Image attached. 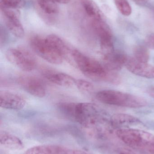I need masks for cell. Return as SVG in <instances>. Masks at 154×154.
Here are the masks:
<instances>
[{"label":"cell","instance_id":"6da1fadb","mask_svg":"<svg viewBox=\"0 0 154 154\" xmlns=\"http://www.w3.org/2000/svg\"><path fill=\"white\" fill-rule=\"evenodd\" d=\"M30 42L32 49L37 55L54 65L61 64L72 52V49L68 44L55 34H50L45 38L34 36Z\"/></svg>","mask_w":154,"mask_h":154},{"label":"cell","instance_id":"7a4b0ae2","mask_svg":"<svg viewBox=\"0 0 154 154\" xmlns=\"http://www.w3.org/2000/svg\"><path fill=\"white\" fill-rule=\"evenodd\" d=\"M71 57L81 73L88 78L97 81H106L113 84H118L120 77L115 72L106 68L98 60L73 49Z\"/></svg>","mask_w":154,"mask_h":154},{"label":"cell","instance_id":"3957f363","mask_svg":"<svg viewBox=\"0 0 154 154\" xmlns=\"http://www.w3.org/2000/svg\"><path fill=\"white\" fill-rule=\"evenodd\" d=\"M96 98L104 104L130 108H140L147 105V101L142 97L114 90L98 91Z\"/></svg>","mask_w":154,"mask_h":154},{"label":"cell","instance_id":"277c9868","mask_svg":"<svg viewBox=\"0 0 154 154\" xmlns=\"http://www.w3.org/2000/svg\"><path fill=\"white\" fill-rule=\"evenodd\" d=\"M115 134L123 143L133 148L148 149L154 143V135L138 128H119Z\"/></svg>","mask_w":154,"mask_h":154},{"label":"cell","instance_id":"5b68a950","mask_svg":"<svg viewBox=\"0 0 154 154\" xmlns=\"http://www.w3.org/2000/svg\"><path fill=\"white\" fill-rule=\"evenodd\" d=\"M5 57L11 64L25 72H30L37 66L35 57L27 50L11 48L5 52Z\"/></svg>","mask_w":154,"mask_h":154},{"label":"cell","instance_id":"8992f818","mask_svg":"<svg viewBox=\"0 0 154 154\" xmlns=\"http://www.w3.org/2000/svg\"><path fill=\"white\" fill-rule=\"evenodd\" d=\"M92 27L99 38L103 55L114 52L115 50L113 34L109 26L103 20H93Z\"/></svg>","mask_w":154,"mask_h":154},{"label":"cell","instance_id":"52a82bcc","mask_svg":"<svg viewBox=\"0 0 154 154\" xmlns=\"http://www.w3.org/2000/svg\"><path fill=\"white\" fill-rule=\"evenodd\" d=\"M17 82L26 92L32 96L42 98L46 95V88L42 81L37 77L22 76L17 79Z\"/></svg>","mask_w":154,"mask_h":154},{"label":"cell","instance_id":"ba28073f","mask_svg":"<svg viewBox=\"0 0 154 154\" xmlns=\"http://www.w3.org/2000/svg\"><path fill=\"white\" fill-rule=\"evenodd\" d=\"M125 67L132 74L146 79H154V66L148 62H143L134 58H128Z\"/></svg>","mask_w":154,"mask_h":154},{"label":"cell","instance_id":"9c48e42d","mask_svg":"<svg viewBox=\"0 0 154 154\" xmlns=\"http://www.w3.org/2000/svg\"><path fill=\"white\" fill-rule=\"evenodd\" d=\"M42 75L50 82L62 87H72L75 85L76 79L70 75L49 69H42Z\"/></svg>","mask_w":154,"mask_h":154},{"label":"cell","instance_id":"30bf717a","mask_svg":"<svg viewBox=\"0 0 154 154\" xmlns=\"http://www.w3.org/2000/svg\"><path fill=\"white\" fill-rule=\"evenodd\" d=\"M25 103V99L20 95L8 91L0 93V105L2 108L20 110L24 107Z\"/></svg>","mask_w":154,"mask_h":154},{"label":"cell","instance_id":"8fae6325","mask_svg":"<svg viewBox=\"0 0 154 154\" xmlns=\"http://www.w3.org/2000/svg\"><path fill=\"white\" fill-rule=\"evenodd\" d=\"M103 57L105 62L104 66L108 70L112 71L122 69L125 66L129 58L124 54L115 52Z\"/></svg>","mask_w":154,"mask_h":154},{"label":"cell","instance_id":"7c38bea8","mask_svg":"<svg viewBox=\"0 0 154 154\" xmlns=\"http://www.w3.org/2000/svg\"><path fill=\"white\" fill-rule=\"evenodd\" d=\"M111 124L121 128H131V127L139 125L142 122L134 116L119 113L113 115L111 117Z\"/></svg>","mask_w":154,"mask_h":154},{"label":"cell","instance_id":"4fadbf2b","mask_svg":"<svg viewBox=\"0 0 154 154\" xmlns=\"http://www.w3.org/2000/svg\"><path fill=\"white\" fill-rule=\"evenodd\" d=\"M68 149L57 145H44L31 147L24 154H67Z\"/></svg>","mask_w":154,"mask_h":154},{"label":"cell","instance_id":"5bb4252c","mask_svg":"<svg viewBox=\"0 0 154 154\" xmlns=\"http://www.w3.org/2000/svg\"><path fill=\"white\" fill-rule=\"evenodd\" d=\"M0 143L2 146L10 150H21L24 147L22 141L19 137L5 131L0 133Z\"/></svg>","mask_w":154,"mask_h":154},{"label":"cell","instance_id":"9a60e30c","mask_svg":"<svg viewBox=\"0 0 154 154\" xmlns=\"http://www.w3.org/2000/svg\"><path fill=\"white\" fill-rule=\"evenodd\" d=\"M88 15L93 20H103V14L96 2L93 0H80Z\"/></svg>","mask_w":154,"mask_h":154},{"label":"cell","instance_id":"2e32d148","mask_svg":"<svg viewBox=\"0 0 154 154\" xmlns=\"http://www.w3.org/2000/svg\"><path fill=\"white\" fill-rule=\"evenodd\" d=\"M6 24L9 30L14 36L18 38H22L24 31L19 18L6 19Z\"/></svg>","mask_w":154,"mask_h":154},{"label":"cell","instance_id":"e0dca14e","mask_svg":"<svg viewBox=\"0 0 154 154\" xmlns=\"http://www.w3.org/2000/svg\"><path fill=\"white\" fill-rule=\"evenodd\" d=\"M42 10L48 14H54L58 12V7L54 0H37Z\"/></svg>","mask_w":154,"mask_h":154},{"label":"cell","instance_id":"ac0fdd59","mask_svg":"<svg viewBox=\"0 0 154 154\" xmlns=\"http://www.w3.org/2000/svg\"><path fill=\"white\" fill-rule=\"evenodd\" d=\"M148 49L146 47L141 46L136 48L134 51V58L141 62H148L150 59V53Z\"/></svg>","mask_w":154,"mask_h":154},{"label":"cell","instance_id":"d6986e66","mask_svg":"<svg viewBox=\"0 0 154 154\" xmlns=\"http://www.w3.org/2000/svg\"><path fill=\"white\" fill-rule=\"evenodd\" d=\"M114 1L117 8L123 15L128 16L131 14L132 8L127 0H114Z\"/></svg>","mask_w":154,"mask_h":154},{"label":"cell","instance_id":"ffe728a7","mask_svg":"<svg viewBox=\"0 0 154 154\" xmlns=\"http://www.w3.org/2000/svg\"><path fill=\"white\" fill-rule=\"evenodd\" d=\"M0 4L1 7L18 9L24 7L25 2L24 0H0Z\"/></svg>","mask_w":154,"mask_h":154},{"label":"cell","instance_id":"44dd1931","mask_svg":"<svg viewBox=\"0 0 154 154\" xmlns=\"http://www.w3.org/2000/svg\"><path fill=\"white\" fill-rule=\"evenodd\" d=\"M75 85L80 91L85 93L91 92L94 90V86L91 82L82 79L76 80Z\"/></svg>","mask_w":154,"mask_h":154},{"label":"cell","instance_id":"7402d4cb","mask_svg":"<svg viewBox=\"0 0 154 154\" xmlns=\"http://www.w3.org/2000/svg\"><path fill=\"white\" fill-rule=\"evenodd\" d=\"M1 10L6 17V19L19 18L20 13L17 11V9L1 7Z\"/></svg>","mask_w":154,"mask_h":154},{"label":"cell","instance_id":"603a6c76","mask_svg":"<svg viewBox=\"0 0 154 154\" xmlns=\"http://www.w3.org/2000/svg\"><path fill=\"white\" fill-rule=\"evenodd\" d=\"M146 46L148 48L154 50V34L150 35L146 40Z\"/></svg>","mask_w":154,"mask_h":154},{"label":"cell","instance_id":"cb8c5ba5","mask_svg":"<svg viewBox=\"0 0 154 154\" xmlns=\"http://www.w3.org/2000/svg\"><path fill=\"white\" fill-rule=\"evenodd\" d=\"M7 40V36L4 31L2 30L1 29V46L2 47V46L4 44H5Z\"/></svg>","mask_w":154,"mask_h":154},{"label":"cell","instance_id":"d4e9b609","mask_svg":"<svg viewBox=\"0 0 154 154\" xmlns=\"http://www.w3.org/2000/svg\"><path fill=\"white\" fill-rule=\"evenodd\" d=\"M67 154H89L84 151L77 149H68Z\"/></svg>","mask_w":154,"mask_h":154},{"label":"cell","instance_id":"484cf974","mask_svg":"<svg viewBox=\"0 0 154 154\" xmlns=\"http://www.w3.org/2000/svg\"><path fill=\"white\" fill-rule=\"evenodd\" d=\"M135 3L141 6H143L147 3L148 0H134Z\"/></svg>","mask_w":154,"mask_h":154},{"label":"cell","instance_id":"4316f807","mask_svg":"<svg viewBox=\"0 0 154 154\" xmlns=\"http://www.w3.org/2000/svg\"><path fill=\"white\" fill-rule=\"evenodd\" d=\"M148 93L150 96L154 98V86H152L148 89Z\"/></svg>","mask_w":154,"mask_h":154},{"label":"cell","instance_id":"83f0119b","mask_svg":"<svg viewBox=\"0 0 154 154\" xmlns=\"http://www.w3.org/2000/svg\"><path fill=\"white\" fill-rule=\"evenodd\" d=\"M56 2L59 3L63 4H66L70 2L71 0H54Z\"/></svg>","mask_w":154,"mask_h":154},{"label":"cell","instance_id":"f1b7e54d","mask_svg":"<svg viewBox=\"0 0 154 154\" xmlns=\"http://www.w3.org/2000/svg\"><path fill=\"white\" fill-rule=\"evenodd\" d=\"M147 150L151 154H154V143L149 147Z\"/></svg>","mask_w":154,"mask_h":154}]
</instances>
